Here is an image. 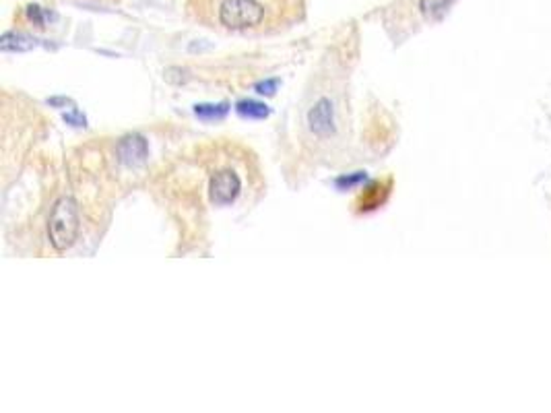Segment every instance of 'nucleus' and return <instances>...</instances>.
Segmentation results:
<instances>
[{"label": "nucleus", "mask_w": 551, "mask_h": 413, "mask_svg": "<svg viewBox=\"0 0 551 413\" xmlns=\"http://www.w3.org/2000/svg\"><path fill=\"white\" fill-rule=\"evenodd\" d=\"M265 17V6L256 0H224L219 19L229 29H246L258 25Z\"/></svg>", "instance_id": "2"}, {"label": "nucleus", "mask_w": 551, "mask_h": 413, "mask_svg": "<svg viewBox=\"0 0 551 413\" xmlns=\"http://www.w3.org/2000/svg\"><path fill=\"white\" fill-rule=\"evenodd\" d=\"M81 229V219H79V206L77 201L70 197H62L56 201V205L50 213L48 221V236L52 246L58 252H64L75 244L77 236Z\"/></svg>", "instance_id": "1"}, {"label": "nucleus", "mask_w": 551, "mask_h": 413, "mask_svg": "<svg viewBox=\"0 0 551 413\" xmlns=\"http://www.w3.org/2000/svg\"><path fill=\"white\" fill-rule=\"evenodd\" d=\"M308 124L314 135L318 137H330L335 132V108L330 100H320L316 103L310 114H308Z\"/></svg>", "instance_id": "4"}, {"label": "nucleus", "mask_w": 551, "mask_h": 413, "mask_svg": "<svg viewBox=\"0 0 551 413\" xmlns=\"http://www.w3.org/2000/svg\"><path fill=\"white\" fill-rule=\"evenodd\" d=\"M64 120H66V122H73L75 126H85V118H83L81 114H77V112H73V114H64Z\"/></svg>", "instance_id": "13"}, {"label": "nucleus", "mask_w": 551, "mask_h": 413, "mask_svg": "<svg viewBox=\"0 0 551 413\" xmlns=\"http://www.w3.org/2000/svg\"><path fill=\"white\" fill-rule=\"evenodd\" d=\"M36 46H38L36 38H29V36L17 33V31H6L0 41L2 52H27V50H33Z\"/></svg>", "instance_id": "6"}, {"label": "nucleus", "mask_w": 551, "mask_h": 413, "mask_svg": "<svg viewBox=\"0 0 551 413\" xmlns=\"http://www.w3.org/2000/svg\"><path fill=\"white\" fill-rule=\"evenodd\" d=\"M240 188H242V182H240L238 174L231 172V169H224V172H219L211 178V186H209L211 201L215 205H229L238 199Z\"/></svg>", "instance_id": "3"}, {"label": "nucleus", "mask_w": 551, "mask_h": 413, "mask_svg": "<svg viewBox=\"0 0 551 413\" xmlns=\"http://www.w3.org/2000/svg\"><path fill=\"white\" fill-rule=\"evenodd\" d=\"M227 110H229L227 103H201L194 108V114L203 120H217V118H224Z\"/></svg>", "instance_id": "7"}, {"label": "nucleus", "mask_w": 551, "mask_h": 413, "mask_svg": "<svg viewBox=\"0 0 551 413\" xmlns=\"http://www.w3.org/2000/svg\"><path fill=\"white\" fill-rule=\"evenodd\" d=\"M362 180H366V174L357 172V174H353V176H343V178H339V180H337V186H339V188H351V186L360 184Z\"/></svg>", "instance_id": "11"}, {"label": "nucleus", "mask_w": 551, "mask_h": 413, "mask_svg": "<svg viewBox=\"0 0 551 413\" xmlns=\"http://www.w3.org/2000/svg\"><path fill=\"white\" fill-rule=\"evenodd\" d=\"M277 85H279V81H277V79H273V81L258 83V85H256V91H258L261 95H273V93H275V89H277Z\"/></svg>", "instance_id": "12"}, {"label": "nucleus", "mask_w": 551, "mask_h": 413, "mask_svg": "<svg viewBox=\"0 0 551 413\" xmlns=\"http://www.w3.org/2000/svg\"><path fill=\"white\" fill-rule=\"evenodd\" d=\"M27 15H29V19L31 21H36L38 25H43L46 21L50 19L52 15L50 13H46V11H41V6H27Z\"/></svg>", "instance_id": "10"}, {"label": "nucleus", "mask_w": 551, "mask_h": 413, "mask_svg": "<svg viewBox=\"0 0 551 413\" xmlns=\"http://www.w3.org/2000/svg\"><path fill=\"white\" fill-rule=\"evenodd\" d=\"M149 153V145L141 135H130L124 137L118 143V157L124 165H139L147 160Z\"/></svg>", "instance_id": "5"}, {"label": "nucleus", "mask_w": 551, "mask_h": 413, "mask_svg": "<svg viewBox=\"0 0 551 413\" xmlns=\"http://www.w3.org/2000/svg\"><path fill=\"white\" fill-rule=\"evenodd\" d=\"M450 0H421L419 6H421V13L428 17V19H440L444 15V11L448 9Z\"/></svg>", "instance_id": "9"}, {"label": "nucleus", "mask_w": 551, "mask_h": 413, "mask_svg": "<svg viewBox=\"0 0 551 413\" xmlns=\"http://www.w3.org/2000/svg\"><path fill=\"white\" fill-rule=\"evenodd\" d=\"M236 110H238V114H240V116H244V118H266V116H268V112H271L265 103L252 102V100H248V102H240L238 105H236Z\"/></svg>", "instance_id": "8"}]
</instances>
